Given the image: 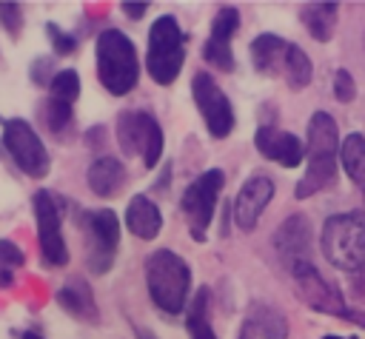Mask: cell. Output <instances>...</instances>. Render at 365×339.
Instances as JSON below:
<instances>
[{
  "label": "cell",
  "mask_w": 365,
  "mask_h": 339,
  "mask_svg": "<svg viewBox=\"0 0 365 339\" xmlns=\"http://www.w3.org/2000/svg\"><path fill=\"white\" fill-rule=\"evenodd\" d=\"M145 288L163 313L185 316L191 302V265L171 248H157L145 256Z\"/></svg>",
  "instance_id": "1"
},
{
  "label": "cell",
  "mask_w": 365,
  "mask_h": 339,
  "mask_svg": "<svg viewBox=\"0 0 365 339\" xmlns=\"http://www.w3.org/2000/svg\"><path fill=\"white\" fill-rule=\"evenodd\" d=\"M94 66L97 80L111 97H125L140 83V57L137 46L123 28H103L94 40Z\"/></svg>",
  "instance_id": "2"
},
{
  "label": "cell",
  "mask_w": 365,
  "mask_h": 339,
  "mask_svg": "<svg viewBox=\"0 0 365 339\" xmlns=\"http://www.w3.org/2000/svg\"><path fill=\"white\" fill-rule=\"evenodd\" d=\"M339 131L331 114L325 111H314L308 120V171L305 177L297 182L294 194L297 199H308L317 191H325L336 182V154H339Z\"/></svg>",
  "instance_id": "3"
},
{
  "label": "cell",
  "mask_w": 365,
  "mask_h": 339,
  "mask_svg": "<svg viewBox=\"0 0 365 339\" xmlns=\"http://www.w3.org/2000/svg\"><path fill=\"white\" fill-rule=\"evenodd\" d=\"M185 66V34L174 14H160L148 28L145 71L157 85H171Z\"/></svg>",
  "instance_id": "4"
},
{
  "label": "cell",
  "mask_w": 365,
  "mask_h": 339,
  "mask_svg": "<svg viewBox=\"0 0 365 339\" xmlns=\"http://www.w3.org/2000/svg\"><path fill=\"white\" fill-rule=\"evenodd\" d=\"M114 140L125 157L143 160L145 168H157L165 151V134L160 120L143 108H123L114 122Z\"/></svg>",
  "instance_id": "5"
},
{
  "label": "cell",
  "mask_w": 365,
  "mask_h": 339,
  "mask_svg": "<svg viewBox=\"0 0 365 339\" xmlns=\"http://www.w3.org/2000/svg\"><path fill=\"white\" fill-rule=\"evenodd\" d=\"M319 242L331 265L342 271H359L365 265V217L356 211L328 217Z\"/></svg>",
  "instance_id": "6"
},
{
  "label": "cell",
  "mask_w": 365,
  "mask_h": 339,
  "mask_svg": "<svg viewBox=\"0 0 365 339\" xmlns=\"http://www.w3.org/2000/svg\"><path fill=\"white\" fill-rule=\"evenodd\" d=\"M291 279H294V291L297 296L311 308V311H319V313H328V316H336V319H345L351 325H359L365 328V311H351L339 293L336 285H331L317 268L314 262H299L294 265L291 271Z\"/></svg>",
  "instance_id": "7"
},
{
  "label": "cell",
  "mask_w": 365,
  "mask_h": 339,
  "mask_svg": "<svg viewBox=\"0 0 365 339\" xmlns=\"http://www.w3.org/2000/svg\"><path fill=\"white\" fill-rule=\"evenodd\" d=\"M34 208V228H37V248H40V262L48 268H63L68 265V245L63 239V208L66 202L40 188L31 197Z\"/></svg>",
  "instance_id": "8"
},
{
  "label": "cell",
  "mask_w": 365,
  "mask_h": 339,
  "mask_svg": "<svg viewBox=\"0 0 365 339\" xmlns=\"http://www.w3.org/2000/svg\"><path fill=\"white\" fill-rule=\"evenodd\" d=\"M222 185H225L222 168H208L185 185V191L180 197V211L185 217V225H188V234L194 236V242H205V234L214 222V211H217V199H220Z\"/></svg>",
  "instance_id": "9"
},
{
  "label": "cell",
  "mask_w": 365,
  "mask_h": 339,
  "mask_svg": "<svg viewBox=\"0 0 365 339\" xmlns=\"http://www.w3.org/2000/svg\"><path fill=\"white\" fill-rule=\"evenodd\" d=\"M83 234H86V265L94 276L111 271L117 245H120V217L111 208L83 211Z\"/></svg>",
  "instance_id": "10"
},
{
  "label": "cell",
  "mask_w": 365,
  "mask_h": 339,
  "mask_svg": "<svg viewBox=\"0 0 365 339\" xmlns=\"http://www.w3.org/2000/svg\"><path fill=\"white\" fill-rule=\"evenodd\" d=\"M3 148L17 165V171H23L31 179H43L51 171V157L40 134L23 117H9L3 122Z\"/></svg>",
  "instance_id": "11"
},
{
  "label": "cell",
  "mask_w": 365,
  "mask_h": 339,
  "mask_svg": "<svg viewBox=\"0 0 365 339\" xmlns=\"http://www.w3.org/2000/svg\"><path fill=\"white\" fill-rule=\"evenodd\" d=\"M191 97L205 122V131L214 140H225L234 131L237 117H234V105H231L228 94L217 85V80L208 71H197L191 77Z\"/></svg>",
  "instance_id": "12"
},
{
  "label": "cell",
  "mask_w": 365,
  "mask_h": 339,
  "mask_svg": "<svg viewBox=\"0 0 365 339\" xmlns=\"http://www.w3.org/2000/svg\"><path fill=\"white\" fill-rule=\"evenodd\" d=\"M240 28V9L237 6H220L214 20H211V31H208V40L202 46V60L217 68V71H225L231 74L237 68L234 63V48H231V40Z\"/></svg>",
  "instance_id": "13"
},
{
  "label": "cell",
  "mask_w": 365,
  "mask_h": 339,
  "mask_svg": "<svg viewBox=\"0 0 365 339\" xmlns=\"http://www.w3.org/2000/svg\"><path fill=\"white\" fill-rule=\"evenodd\" d=\"M271 199H274V179L265 177V174H259V171L251 174L240 185V191H237V197L231 202V214H234L231 219H234V225L240 231H245V234L254 231Z\"/></svg>",
  "instance_id": "14"
},
{
  "label": "cell",
  "mask_w": 365,
  "mask_h": 339,
  "mask_svg": "<svg viewBox=\"0 0 365 339\" xmlns=\"http://www.w3.org/2000/svg\"><path fill=\"white\" fill-rule=\"evenodd\" d=\"M274 251L279 254L282 265L291 271L299 262H311V225L302 214L288 217L271 236Z\"/></svg>",
  "instance_id": "15"
},
{
  "label": "cell",
  "mask_w": 365,
  "mask_h": 339,
  "mask_svg": "<svg viewBox=\"0 0 365 339\" xmlns=\"http://www.w3.org/2000/svg\"><path fill=\"white\" fill-rule=\"evenodd\" d=\"M254 145L265 160H271V162H277L282 168H297L302 162V157H305L302 140L297 134L274 128V125H259L257 134H254Z\"/></svg>",
  "instance_id": "16"
},
{
  "label": "cell",
  "mask_w": 365,
  "mask_h": 339,
  "mask_svg": "<svg viewBox=\"0 0 365 339\" xmlns=\"http://www.w3.org/2000/svg\"><path fill=\"white\" fill-rule=\"evenodd\" d=\"M57 305L74 316L77 322H100V311H97V299L91 285L83 276H68V282H63L54 293Z\"/></svg>",
  "instance_id": "17"
},
{
  "label": "cell",
  "mask_w": 365,
  "mask_h": 339,
  "mask_svg": "<svg viewBox=\"0 0 365 339\" xmlns=\"http://www.w3.org/2000/svg\"><path fill=\"white\" fill-rule=\"evenodd\" d=\"M251 63L259 74L265 77H282L285 74V63H288V51H291V43L265 31V34H257L251 40Z\"/></svg>",
  "instance_id": "18"
},
{
  "label": "cell",
  "mask_w": 365,
  "mask_h": 339,
  "mask_svg": "<svg viewBox=\"0 0 365 339\" xmlns=\"http://www.w3.org/2000/svg\"><path fill=\"white\" fill-rule=\"evenodd\" d=\"M123 222H125V228H128L137 239L151 242V239H157L160 231H163V211H160V205H157L148 194H137V197L128 199Z\"/></svg>",
  "instance_id": "19"
},
{
  "label": "cell",
  "mask_w": 365,
  "mask_h": 339,
  "mask_svg": "<svg viewBox=\"0 0 365 339\" xmlns=\"http://www.w3.org/2000/svg\"><path fill=\"white\" fill-rule=\"evenodd\" d=\"M125 179H128L125 165H123L117 157H111V154L97 157V160L88 165V171H86V182H88L91 194L100 197V199H108V197L120 194L123 185H125Z\"/></svg>",
  "instance_id": "20"
},
{
  "label": "cell",
  "mask_w": 365,
  "mask_h": 339,
  "mask_svg": "<svg viewBox=\"0 0 365 339\" xmlns=\"http://www.w3.org/2000/svg\"><path fill=\"white\" fill-rule=\"evenodd\" d=\"M242 328H248L257 339H288V319L265 302H251Z\"/></svg>",
  "instance_id": "21"
},
{
  "label": "cell",
  "mask_w": 365,
  "mask_h": 339,
  "mask_svg": "<svg viewBox=\"0 0 365 339\" xmlns=\"http://www.w3.org/2000/svg\"><path fill=\"white\" fill-rule=\"evenodd\" d=\"M336 11H339L336 3H325V0L308 3L299 9V20L317 43H328L334 37V28H336Z\"/></svg>",
  "instance_id": "22"
},
{
  "label": "cell",
  "mask_w": 365,
  "mask_h": 339,
  "mask_svg": "<svg viewBox=\"0 0 365 339\" xmlns=\"http://www.w3.org/2000/svg\"><path fill=\"white\" fill-rule=\"evenodd\" d=\"M185 330H188V339H217L211 328V291L208 288H200L194 299L188 302Z\"/></svg>",
  "instance_id": "23"
},
{
  "label": "cell",
  "mask_w": 365,
  "mask_h": 339,
  "mask_svg": "<svg viewBox=\"0 0 365 339\" xmlns=\"http://www.w3.org/2000/svg\"><path fill=\"white\" fill-rule=\"evenodd\" d=\"M43 122L48 128V134L60 142H66L71 137V125H74V105L71 103H63V100H54V97H46L43 103Z\"/></svg>",
  "instance_id": "24"
},
{
  "label": "cell",
  "mask_w": 365,
  "mask_h": 339,
  "mask_svg": "<svg viewBox=\"0 0 365 339\" xmlns=\"http://www.w3.org/2000/svg\"><path fill=\"white\" fill-rule=\"evenodd\" d=\"M339 160H342V168L351 177V182L365 188V137L362 134H348L342 140Z\"/></svg>",
  "instance_id": "25"
},
{
  "label": "cell",
  "mask_w": 365,
  "mask_h": 339,
  "mask_svg": "<svg viewBox=\"0 0 365 339\" xmlns=\"http://www.w3.org/2000/svg\"><path fill=\"white\" fill-rule=\"evenodd\" d=\"M311 77H314L311 57H308L297 43H291V51H288V63H285V74H282V80L288 83L291 91H299V88H305V85L311 83Z\"/></svg>",
  "instance_id": "26"
},
{
  "label": "cell",
  "mask_w": 365,
  "mask_h": 339,
  "mask_svg": "<svg viewBox=\"0 0 365 339\" xmlns=\"http://www.w3.org/2000/svg\"><path fill=\"white\" fill-rule=\"evenodd\" d=\"M23 265H26V251L11 239H0V288H11L14 273Z\"/></svg>",
  "instance_id": "27"
},
{
  "label": "cell",
  "mask_w": 365,
  "mask_h": 339,
  "mask_svg": "<svg viewBox=\"0 0 365 339\" xmlns=\"http://www.w3.org/2000/svg\"><path fill=\"white\" fill-rule=\"evenodd\" d=\"M48 97L74 105L77 97H80V74H77V68H60L54 74V80L48 83Z\"/></svg>",
  "instance_id": "28"
},
{
  "label": "cell",
  "mask_w": 365,
  "mask_h": 339,
  "mask_svg": "<svg viewBox=\"0 0 365 339\" xmlns=\"http://www.w3.org/2000/svg\"><path fill=\"white\" fill-rule=\"evenodd\" d=\"M46 34H48V43H51V51L57 54V57H68V54H74L77 51V37L71 34V31H66V28H60L57 23H46Z\"/></svg>",
  "instance_id": "29"
},
{
  "label": "cell",
  "mask_w": 365,
  "mask_h": 339,
  "mask_svg": "<svg viewBox=\"0 0 365 339\" xmlns=\"http://www.w3.org/2000/svg\"><path fill=\"white\" fill-rule=\"evenodd\" d=\"M0 26L6 28L9 37H20V31H23V6L11 3V0H3L0 3Z\"/></svg>",
  "instance_id": "30"
},
{
  "label": "cell",
  "mask_w": 365,
  "mask_h": 339,
  "mask_svg": "<svg viewBox=\"0 0 365 339\" xmlns=\"http://www.w3.org/2000/svg\"><path fill=\"white\" fill-rule=\"evenodd\" d=\"M334 97H336L339 103H351V100L356 97V85H354V77H351L345 68H339V71L334 74Z\"/></svg>",
  "instance_id": "31"
},
{
  "label": "cell",
  "mask_w": 365,
  "mask_h": 339,
  "mask_svg": "<svg viewBox=\"0 0 365 339\" xmlns=\"http://www.w3.org/2000/svg\"><path fill=\"white\" fill-rule=\"evenodd\" d=\"M51 63H54V60H48V57H37V60H34V66H31V80H34V85H48V83L54 80L57 71H51Z\"/></svg>",
  "instance_id": "32"
},
{
  "label": "cell",
  "mask_w": 365,
  "mask_h": 339,
  "mask_svg": "<svg viewBox=\"0 0 365 339\" xmlns=\"http://www.w3.org/2000/svg\"><path fill=\"white\" fill-rule=\"evenodd\" d=\"M120 11H123L128 20H143L145 11H148V3H145V0H140V3H134V0H123V3H120Z\"/></svg>",
  "instance_id": "33"
},
{
  "label": "cell",
  "mask_w": 365,
  "mask_h": 339,
  "mask_svg": "<svg viewBox=\"0 0 365 339\" xmlns=\"http://www.w3.org/2000/svg\"><path fill=\"white\" fill-rule=\"evenodd\" d=\"M103 134H106V128H103V125H94V131H88V134H86V142H88V145H100Z\"/></svg>",
  "instance_id": "34"
},
{
  "label": "cell",
  "mask_w": 365,
  "mask_h": 339,
  "mask_svg": "<svg viewBox=\"0 0 365 339\" xmlns=\"http://www.w3.org/2000/svg\"><path fill=\"white\" fill-rule=\"evenodd\" d=\"M134 336H137V339H160V336H154V330H148V328H134Z\"/></svg>",
  "instance_id": "35"
},
{
  "label": "cell",
  "mask_w": 365,
  "mask_h": 339,
  "mask_svg": "<svg viewBox=\"0 0 365 339\" xmlns=\"http://www.w3.org/2000/svg\"><path fill=\"white\" fill-rule=\"evenodd\" d=\"M17 339H43L37 330H17Z\"/></svg>",
  "instance_id": "36"
},
{
  "label": "cell",
  "mask_w": 365,
  "mask_h": 339,
  "mask_svg": "<svg viewBox=\"0 0 365 339\" xmlns=\"http://www.w3.org/2000/svg\"><path fill=\"white\" fill-rule=\"evenodd\" d=\"M237 339H257V336H254L248 328H240V336H237Z\"/></svg>",
  "instance_id": "37"
},
{
  "label": "cell",
  "mask_w": 365,
  "mask_h": 339,
  "mask_svg": "<svg viewBox=\"0 0 365 339\" xmlns=\"http://www.w3.org/2000/svg\"><path fill=\"white\" fill-rule=\"evenodd\" d=\"M322 339H342V336H322Z\"/></svg>",
  "instance_id": "38"
},
{
  "label": "cell",
  "mask_w": 365,
  "mask_h": 339,
  "mask_svg": "<svg viewBox=\"0 0 365 339\" xmlns=\"http://www.w3.org/2000/svg\"><path fill=\"white\" fill-rule=\"evenodd\" d=\"M351 339H356V336H351Z\"/></svg>",
  "instance_id": "39"
}]
</instances>
